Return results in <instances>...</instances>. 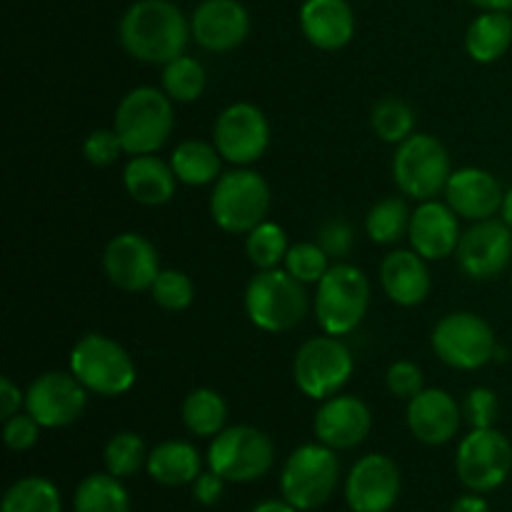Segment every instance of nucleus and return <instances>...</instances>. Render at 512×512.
Segmentation results:
<instances>
[{
    "label": "nucleus",
    "mask_w": 512,
    "mask_h": 512,
    "mask_svg": "<svg viewBox=\"0 0 512 512\" xmlns=\"http://www.w3.org/2000/svg\"><path fill=\"white\" fill-rule=\"evenodd\" d=\"M450 512H490V505L480 495H463L455 500Z\"/></svg>",
    "instance_id": "obj_46"
},
{
    "label": "nucleus",
    "mask_w": 512,
    "mask_h": 512,
    "mask_svg": "<svg viewBox=\"0 0 512 512\" xmlns=\"http://www.w3.org/2000/svg\"><path fill=\"white\" fill-rule=\"evenodd\" d=\"M190 33L203 50L230 53L248 38L250 15L240 0H203L193 10Z\"/></svg>",
    "instance_id": "obj_18"
},
{
    "label": "nucleus",
    "mask_w": 512,
    "mask_h": 512,
    "mask_svg": "<svg viewBox=\"0 0 512 512\" xmlns=\"http://www.w3.org/2000/svg\"><path fill=\"white\" fill-rule=\"evenodd\" d=\"M175 128L173 100L153 85L133 88L115 110L113 130L128 155H153L170 140Z\"/></svg>",
    "instance_id": "obj_2"
},
{
    "label": "nucleus",
    "mask_w": 512,
    "mask_h": 512,
    "mask_svg": "<svg viewBox=\"0 0 512 512\" xmlns=\"http://www.w3.org/2000/svg\"><path fill=\"white\" fill-rule=\"evenodd\" d=\"M245 313L265 333H288L298 328L310 308L308 293L288 270H258L245 288Z\"/></svg>",
    "instance_id": "obj_3"
},
{
    "label": "nucleus",
    "mask_w": 512,
    "mask_h": 512,
    "mask_svg": "<svg viewBox=\"0 0 512 512\" xmlns=\"http://www.w3.org/2000/svg\"><path fill=\"white\" fill-rule=\"evenodd\" d=\"M275 463V445L253 425H233L220 430L208 448L210 470L228 483H253Z\"/></svg>",
    "instance_id": "obj_10"
},
{
    "label": "nucleus",
    "mask_w": 512,
    "mask_h": 512,
    "mask_svg": "<svg viewBox=\"0 0 512 512\" xmlns=\"http://www.w3.org/2000/svg\"><path fill=\"white\" fill-rule=\"evenodd\" d=\"M60 490L50 483L48 478H30L18 480L8 488L3 498V512H60Z\"/></svg>",
    "instance_id": "obj_32"
},
{
    "label": "nucleus",
    "mask_w": 512,
    "mask_h": 512,
    "mask_svg": "<svg viewBox=\"0 0 512 512\" xmlns=\"http://www.w3.org/2000/svg\"><path fill=\"white\" fill-rule=\"evenodd\" d=\"M500 418V400L495 390L473 388L463 398V420L473 430L495 428Z\"/></svg>",
    "instance_id": "obj_39"
},
{
    "label": "nucleus",
    "mask_w": 512,
    "mask_h": 512,
    "mask_svg": "<svg viewBox=\"0 0 512 512\" xmlns=\"http://www.w3.org/2000/svg\"><path fill=\"white\" fill-rule=\"evenodd\" d=\"M380 285L400 308H415L425 303L433 288L428 260L415 250H393L380 263Z\"/></svg>",
    "instance_id": "obj_23"
},
{
    "label": "nucleus",
    "mask_w": 512,
    "mask_h": 512,
    "mask_svg": "<svg viewBox=\"0 0 512 512\" xmlns=\"http://www.w3.org/2000/svg\"><path fill=\"white\" fill-rule=\"evenodd\" d=\"M408 203L400 198H383L365 215V233L375 245H395L408 235L410 230Z\"/></svg>",
    "instance_id": "obj_31"
},
{
    "label": "nucleus",
    "mask_w": 512,
    "mask_h": 512,
    "mask_svg": "<svg viewBox=\"0 0 512 512\" xmlns=\"http://www.w3.org/2000/svg\"><path fill=\"white\" fill-rule=\"evenodd\" d=\"M288 250V235L278 223H270V220H263L258 228L245 235V255L258 270L280 268Z\"/></svg>",
    "instance_id": "obj_34"
},
{
    "label": "nucleus",
    "mask_w": 512,
    "mask_h": 512,
    "mask_svg": "<svg viewBox=\"0 0 512 512\" xmlns=\"http://www.w3.org/2000/svg\"><path fill=\"white\" fill-rule=\"evenodd\" d=\"M315 243L328 253V258H348L353 253V245H355V230L348 220L343 218H335L328 220L325 225H320L318 230V238Z\"/></svg>",
    "instance_id": "obj_42"
},
{
    "label": "nucleus",
    "mask_w": 512,
    "mask_h": 512,
    "mask_svg": "<svg viewBox=\"0 0 512 512\" xmlns=\"http://www.w3.org/2000/svg\"><path fill=\"white\" fill-rule=\"evenodd\" d=\"M470 3L480 10H505V13L512 10V0H470Z\"/></svg>",
    "instance_id": "obj_48"
},
{
    "label": "nucleus",
    "mask_w": 512,
    "mask_h": 512,
    "mask_svg": "<svg viewBox=\"0 0 512 512\" xmlns=\"http://www.w3.org/2000/svg\"><path fill=\"white\" fill-rule=\"evenodd\" d=\"M512 45V18L505 10H483V15L468 25L465 50L480 65L503 58Z\"/></svg>",
    "instance_id": "obj_27"
},
{
    "label": "nucleus",
    "mask_w": 512,
    "mask_h": 512,
    "mask_svg": "<svg viewBox=\"0 0 512 512\" xmlns=\"http://www.w3.org/2000/svg\"><path fill=\"white\" fill-rule=\"evenodd\" d=\"M340 480V460L333 448L308 443L288 455L280 473V493L300 512L318 510L333 498Z\"/></svg>",
    "instance_id": "obj_5"
},
{
    "label": "nucleus",
    "mask_w": 512,
    "mask_h": 512,
    "mask_svg": "<svg viewBox=\"0 0 512 512\" xmlns=\"http://www.w3.org/2000/svg\"><path fill=\"white\" fill-rule=\"evenodd\" d=\"M225 483H228V480L220 478L215 470L200 473L193 483V498L198 500L200 505H215L220 498H223Z\"/></svg>",
    "instance_id": "obj_44"
},
{
    "label": "nucleus",
    "mask_w": 512,
    "mask_h": 512,
    "mask_svg": "<svg viewBox=\"0 0 512 512\" xmlns=\"http://www.w3.org/2000/svg\"><path fill=\"white\" fill-rule=\"evenodd\" d=\"M270 210V185L255 170L238 168L223 173L213 183L210 215L228 235H248L258 228Z\"/></svg>",
    "instance_id": "obj_6"
},
{
    "label": "nucleus",
    "mask_w": 512,
    "mask_h": 512,
    "mask_svg": "<svg viewBox=\"0 0 512 512\" xmlns=\"http://www.w3.org/2000/svg\"><path fill=\"white\" fill-rule=\"evenodd\" d=\"M400 468L393 458L370 453L360 458L345 480V500L353 512H390L398 503Z\"/></svg>",
    "instance_id": "obj_15"
},
{
    "label": "nucleus",
    "mask_w": 512,
    "mask_h": 512,
    "mask_svg": "<svg viewBox=\"0 0 512 512\" xmlns=\"http://www.w3.org/2000/svg\"><path fill=\"white\" fill-rule=\"evenodd\" d=\"M500 215H503L505 223L512 228V188L505 190V200H503V210H500Z\"/></svg>",
    "instance_id": "obj_49"
},
{
    "label": "nucleus",
    "mask_w": 512,
    "mask_h": 512,
    "mask_svg": "<svg viewBox=\"0 0 512 512\" xmlns=\"http://www.w3.org/2000/svg\"><path fill=\"white\" fill-rule=\"evenodd\" d=\"M103 270L123 293H143L153 288L160 273L158 250L143 235L120 233L105 245Z\"/></svg>",
    "instance_id": "obj_16"
},
{
    "label": "nucleus",
    "mask_w": 512,
    "mask_h": 512,
    "mask_svg": "<svg viewBox=\"0 0 512 512\" xmlns=\"http://www.w3.org/2000/svg\"><path fill=\"white\" fill-rule=\"evenodd\" d=\"M373 430V413L355 395H333L323 400L315 413L313 433L318 443L333 450H353Z\"/></svg>",
    "instance_id": "obj_19"
},
{
    "label": "nucleus",
    "mask_w": 512,
    "mask_h": 512,
    "mask_svg": "<svg viewBox=\"0 0 512 512\" xmlns=\"http://www.w3.org/2000/svg\"><path fill=\"white\" fill-rule=\"evenodd\" d=\"M430 345L433 353L455 370H478L495 360L498 353L495 330L488 320L468 310L448 313L438 320L430 335Z\"/></svg>",
    "instance_id": "obj_11"
},
{
    "label": "nucleus",
    "mask_w": 512,
    "mask_h": 512,
    "mask_svg": "<svg viewBox=\"0 0 512 512\" xmlns=\"http://www.w3.org/2000/svg\"><path fill=\"white\" fill-rule=\"evenodd\" d=\"M455 470L460 483L473 493L498 490L510 478L512 445L500 430H470L455 455Z\"/></svg>",
    "instance_id": "obj_12"
},
{
    "label": "nucleus",
    "mask_w": 512,
    "mask_h": 512,
    "mask_svg": "<svg viewBox=\"0 0 512 512\" xmlns=\"http://www.w3.org/2000/svg\"><path fill=\"white\" fill-rule=\"evenodd\" d=\"M250 512H300V510L293 508L288 500H265V503H258Z\"/></svg>",
    "instance_id": "obj_47"
},
{
    "label": "nucleus",
    "mask_w": 512,
    "mask_h": 512,
    "mask_svg": "<svg viewBox=\"0 0 512 512\" xmlns=\"http://www.w3.org/2000/svg\"><path fill=\"white\" fill-rule=\"evenodd\" d=\"M170 165L180 183L193 185H210L223 175V155L215 145L203 143V140H185L170 155Z\"/></svg>",
    "instance_id": "obj_28"
},
{
    "label": "nucleus",
    "mask_w": 512,
    "mask_h": 512,
    "mask_svg": "<svg viewBox=\"0 0 512 512\" xmlns=\"http://www.w3.org/2000/svg\"><path fill=\"white\" fill-rule=\"evenodd\" d=\"M70 373L85 385L88 393L118 398L133 390L138 368L118 340L100 333H88L70 350Z\"/></svg>",
    "instance_id": "obj_4"
},
{
    "label": "nucleus",
    "mask_w": 512,
    "mask_h": 512,
    "mask_svg": "<svg viewBox=\"0 0 512 512\" xmlns=\"http://www.w3.org/2000/svg\"><path fill=\"white\" fill-rule=\"evenodd\" d=\"M88 405V390L73 373L50 370L35 378L25 390V410L43 428H68Z\"/></svg>",
    "instance_id": "obj_14"
},
{
    "label": "nucleus",
    "mask_w": 512,
    "mask_h": 512,
    "mask_svg": "<svg viewBox=\"0 0 512 512\" xmlns=\"http://www.w3.org/2000/svg\"><path fill=\"white\" fill-rule=\"evenodd\" d=\"M150 295H153V303L158 308L168 310V313H180V310H188L193 305L195 285L183 270L168 268L160 270L153 288H150Z\"/></svg>",
    "instance_id": "obj_37"
},
{
    "label": "nucleus",
    "mask_w": 512,
    "mask_h": 512,
    "mask_svg": "<svg viewBox=\"0 0 512 512\" xmlns=\"http://www.w3.org/2000/svg\"><path fill=\"white\" fill-rule=\"evenodd\" d=\"M105 470L115 478H133L143 465H148V453H145V443L138 433H115L113 438L105 443L103 450Z\"/></svg>",
    "instance_id": "obj_36"
},
{
    "label": "nucleus",
    "mask_w": 512,
    "mask_h": 512,
    "mask_svg": "<svg viewBox=\"0 0 512 512\" xmlns=\"http://www.w3.org/2000/svg\"><path fill=\"white\" fill-rule=\"evenodd\" d=\"M445 200L465 220H490L503 210L505 190L490 170L460 168L453 170L445 185Z\"/></svg>",
    "instance_id": "obj_20"
},
{
    "label": "nucleus",
    "mask_w": 512,
    "mask_h": 512,
    "mask_svg": "<svg viewBox=\"0 0 512 512\" xmlns=\"http://www.w3.org/2000/svg\"><path fill=\"white\" fill-rule=\"evenodd\" d=\"M120 153H125V150L113 128L93 130L83 143L85 160H88L90 165H95V168H108V165L118 163Z\"/></svg>",
    "instance_id": "obj_41"
},
{
    "label": "nucleus",
    "mask_w": 512,
    "mask_h": 512,
    "mask_svg": "<svg viewBox=\"0 0 512 512\" xmlns=\"http://www.w3.org/2000/svg\"><path fill=\"white\" fill-rule=\"evenodd\" d=\"M463 405L440 388H425L408 400V428L423 445H445L458 435Z\"/></svg>",
    "instance_id": "obj_21"
},
{
    "label": "nucleus",
    "mask_w": 512,
    "mask_h": 512,
    "mask_svg": "<svg viewBox=\"0 0 512 512\" xmlns=\"http://www.w3.org/2000/svg\"><path fill=\"white\" fill-rule=\"evenodd\" d=\"M213 145L223 160L245 168L258 163L270 145V125L263 110L253 103H233L218 115Z\"/></svg>",
    "instance_id": "obj_13"
},
{
    "label": "nucleus",
    "mask_w": 512,
    "mask_h": 512,
    "mask_svg": "<svg viewBox=\"0 0 512 512\" xmlns=\"http://www.w3.org/2000/svg\"><path fill=\"white\" fill-rule=\"evenodd\" d=\"M455 255L468 278H498L512 260V228L505 220H480L465 230Z\"/></svg>",
    "instance_id": "obj_17"
},
{
    "label": "nucleus",
    "mask_w": 512,
    "mask_h": 512,
    "mask_svg": "<svg viewBox=\"0 0 512 512\" xmlns=\"http://www.w3.org/2000/svg\"><path fill=\"white\" fill-rule=\"evenodd\" d=\"M370 125L383 143L400 145L415 133V110L405 100L388 95L373 105Z\"/></svg>",
    "instance_id": "obj_33"
},
{
    "label": "nucleus",
    "mask_w": 512,
    "mask_h": 512,
    "mask_svg": "<svg viewBox=\"0 0 512 512\" xmlns=\"http://www.w3.org/2000/svg\"><path fill=\"white\" fill-rule=\"evenodd\" d=\"M20 405H25V393L13 383L10 378L0 380V418L8 420L13 418L20 410Z\"/></svg>",
    "instance_id": "obj_45"
},
{
    "label": "nucleus",
    "mask_w": 512,
    "mask_h": 512,
    "mask_svg": "<svg viewBox=\"0 0 512 512\" xmlns=\"http://www.w3.org/2000/svg\"><path fill=\"white\" fill-rule=\"evenodd\" d=\"M410 245L415 253L425 260H443L458 250L460 238V215L440 200H425L413 210L408 230Z\"/></svg>",
    "instance_id": "obj_22"
},
{
    "label": "nucleus",
    "mask_w": 512,
    "mask_h": 512,
    "mask_svg": "<svg viewBox=\"0 0 512 512\" xmlns=\"http://www.w3.org/2000/svg\"><path fill=\"white\" fill-rule=\"evenodd\" d=\"M148 475L155 483L165 488H180V485H193L195 478L203 473V460L195 445L185 440H165L155 445L148 453Z\"/></svg>",
    "instance_id": "obj_26"
},
{
    "label": "nucleus",
    "mask_w": 512,
    "mask_h": 512,
    "mask_svg": "<svg viewBox=\"0 0 512 512\" xmlns=\"http://www.w3.org/2000/svg\"><path fill=\"white\" fill-rule=\"evenodd\" d=\"M283 265L295 280H300L303 285H310L323 280V275L330 270V258L318 243H298L290 245Z\"/></svg>",
    "instance_id": "obj_38"
},
{
    "label": "nucleus",
    "mask_w": 512,
    "mask_h": 512,
    "mask_svg": "<svg viewBox=\"0 0 512 512\" xmlns=\"http://www.w3.org/2000/svg\"><path fill=\"white\" fill-rule=\"evenodd\" d=\"M40 428H43V425H40L30 413H15L13 418L5 420L3 425L5 445H8L10 450H15V453H25V450L35 448V443H38L40 438Z\"/></svg>",
    "instance_id": "obj_43"
},
{
    "label": "nucleus",
    "mask_w": 512,
    "mask_h": 512,
    "mask_svg": "<svg viewBox=\"0 0 512 512\" xmlns=\"http://www.w3.org/2000/svg\"><path fill=\"white\" fill-rule=\"evenodd\" d=\"M355 370L353 353L338 335H320L305 340L293 360V380L300 393L310 400L333 398L348 385Z\"/></svg>",
    "instance_id": "obj_8"
},
{
    "label": "nucleus",
    "mask_w": 512,
    "mask_h": 512,
    "mask_svg": "<svg viewBox=\"0 0 512 512\" xmlns=\"http://www.w3.org/2000/svg\"><path fill=\"white\" fill-rule=\"evenodd\" d=\"M205 68L190 55L170 60L163 68V90L173 103H195L205 93Z\"/></svg>",
    "instance_id": "obj_35"
},
{
    "label": "nucleus",
    "mask_w": 512,
    "mask_h": 512,
    "mask_svg": "<svg viewBox=\"0 0 512 512\" xmlns=\"http://www.w3.org/2000/svg\"><path fill=\"white\" fill-rule=\"evenodd\" d=\"M183 425L198 438H215L228 423V403L213 388H195L185 395L180 408Z\"/></svg>",
    "instance_id": "obj_29"
},
{
    "label": "nucleus",
    "mask_w": 512,
    "mask_h": 512,
    "mask_svg": "<svg viewBox=\"0 0 512 512\" xmlns=\"http://www.w3.org/2000/svg\"><path fill=\"white\" fill-rule=\"evenodd\" d=\"M120 45L130 58L150 65H165L185 55L193 38L183 10L170 0H138L120 20Z\"/></svg>",
    "instance_id": "obj_1"
},
{
    "label": "nucleus",
    "mask_w": 512,
    "mask_h": 512,
    "mask_svg": "<svg viewBox=\"0 0 512 512\" xmlns=\"http://www.w3.org/2000/svg\"><path fill=\"white\" fill-rule=\"evenodd\" d=\"M370 308L368 275L350 263L330 265L315 293V318L323 333L348 335L363 323Z\"/></svg>",
    "instance_id": "obj_7"
},
{
    "label": "nucleus",
    "mask_w": 512,
    "mask_h": 512,
    "mask_svg": "<svg viewBox=\"0 0 512 512\" xmlns=\"http://www.w3.org/2000/svg\"><path fill=\"white\" fill-rule=\"evenodd\" d=\"M180 180L175 178L173 165L158 155H130L123 168V185L130 198L148 208H158L173 200Z\"/></svg>",
    "instance_id": "obj_25"
},
{
    "label": "nucleus",
    "mask_w": 512,
    "mask_h": 512,
    "mask_svg": "<svg viewBox=\"0 0 512 512\" xmlns=\"http://www.w3.org/2000/svg\"><path fill=\"white\" fill-rule=\"evenodd\" d=\"M385 385L395 398L413 400L415 395L425 390V373L413 360H395L385 373Z\"/></svg>",
    "instance_id": "obj_40"
},
{
    "label": "nucleus",
    "mask_w": 512,
    "mask_h": 512,
    "mask_svg": "<svg viewBox=\"0 0 512 512\" xmlns=\"http://www.w3.org/2000/svg\"><path fill=\"white\" fill-rule=\"evenodd\" d=\"M300 30L313 48L333 53L353 40L355 13L348 0H305Z\"/></svg>",
    "instance_id": "obj_24"
},
{
    "label": "nucleus",
    "mask_w": 512,
    "mask_h": 512,
    "mask_svg": "<svg viewBox=\"0 0 512 512\" xmlns=\"http://www.w3.org/2000/svg\"><path fill=\"white\" fill-rule=\"evenodd\" d=\"M75 512H130V495L120 478L110 473H93L75 488Z\"/></svg>",
    "instance_id": "obj_30"
},
{
    "label": "nucleus",
    "mask_w": 512,
    "mask_h": 512,
    "mask_svg": "<svg viewBox=\"0 0 512 512\" xmlns=\"http://www.w3.org/2000/svg\"><path fill=\"white\" fill-rule=\"evenodd\" d=\"M453 168L448 148L428 133H413L398 145L393 158V180L408 198L435 200L445 193Z\"/></svg>",
    "instance_id": "obj_9"
}]
</instances>
